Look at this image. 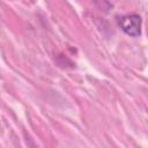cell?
<instances>
[{"instance_id": "cell-1", "label": "cell", "mask_w": 148, "mask_h": 148, "mask_svg": "<svg viewBox=\"0 0 148 148\" xmlns=\"http://www.w3.org/2000/svg\"><path fill=\"white\" fill-rule=\"evenodd\" d=\"M118 24L121 30L131 37L141 35V17L138 14H127L118 17Z\"/></svg>"}]
</instances>
